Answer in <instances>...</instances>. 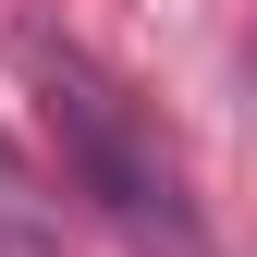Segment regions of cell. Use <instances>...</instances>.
Wrapping results in <instances>:
<instances>
[{
    "mask_svg": "<svg viewBox=\"0 0 257 257\" xmlns=\"http://www.w3.org/2000/svg\"><path fill=\"white\" fill-rule=\"evenodd\" d=\"M49 110H61V135H74V172H86V196H98L122 233H135V245H159V257H208V245H196V220H184V196H172V172L135 147L122 98L86 74V61H61V49H49Z\"/></svg>",
    "mask_w": 257,
    "mask_h": 257,
    "instance_id": "1",
    "label": "cell"
},
{
    "mask_svg": "<svg viewBox=\"0 0 257 257\" xmlns=\"http://www.w3.org/2000/svg\"><path fill=\"white\" fill-rule=\"evenodd\" d=\"M0 257H49L37 220H25V196H13V172H0Z\"/></svg>",
    "mask_w": 257,
    "mask_h": 257,
    "instance_id": "2",
    "label": "cell"
}]
</instances>
